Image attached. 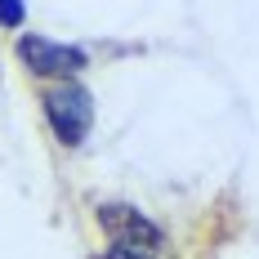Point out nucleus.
<instances>
[{
  "instance_id": "nucleus-2",
  "label": "nucleus",
  "mask_w": 259,
  "mask_h": 259,
  "mask_svg": "<svg viewBox=\"0 0 259 259\" xmlns=\"http://www.w3.org/2000/svg\"><path fill=\"white\" fill-rule=\"evenodd\" d=\"M45 116H50L54 134L67 148H76L80 139H85V130H90V121H94V107H90V94L67 80V85H54L50 94H45Z\"/></svg>"
},
{
  "instance_id": "nucleus-4",
  "label": "nucleus",
  "mask_w": 259,
  "mask_h": 259,
  "mask_svg": "<svg viewBox=\"0 0 259 259\" xmlns=\"http://www.w3.org/2000/svg\"><path fill=\"white\" fill-rule=\"evenodd\" d=\"M0 23L18 27V23H23V5H18V0H0Z\"/></svg>"
},
{
  "instance_id": "nucleus-1",
  "label": "nucleus",
  "mask_w": 259,
  "mask_h": 259,
  "mask_svg": "<svg viewBox=\"0 0 259 259\" xmlns=\"http://www.w3.org/2000/svg\"><path fill=\"white\" fill-rule=\"evenodd\" d=\"M103 228L112 233L107 259H165V237L130 206H103L99 210Z\"/></svg>"
},
{
  "instance_id": "nucleus-3",
  "label": "nucleus",
  "mask_w": 259,
  "mask_h": 259,
  "mask_svg": "<svg viewBox=\"0 0 259 259\" xmlns=\"http://www.w3.org/2000/svg\"><path fill=\"white\" fill-rule=\"evenodd\" d=\"M18 58H23L27 72H36V76H72V72L85 67V50L54 45L45 36H23L18 40Z\"/></svg>"
}]
</instances>
